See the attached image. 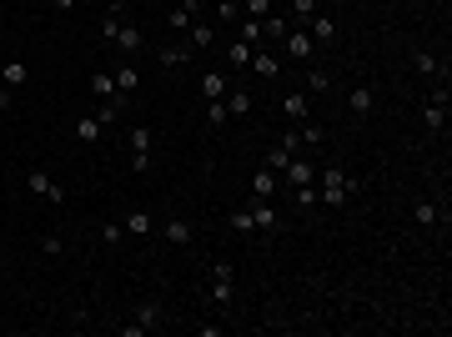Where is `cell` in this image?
I'll list each match as a JSON object with an SVG mask.
<instances>
[{"mask_svg":"<svg viewBox=\"0 0 452 337\" xmlns=\"http://www.w3.org/2000/svg\"><path fill=\"white\" fill-rule=\"evenodd\" d=\"M317 177H322V197H317L322 206H347V197H352L357 182L342 172V166H332V161H327V166H317Z\"/></svg>","mask_w":452,"mask_h":337,"instance_id":"obj_1","label":"cell"},{"mask_svg":"<svg viewBox=\"0 0 452 337\" xmlns=\"http://www.w3.org/2000/svg\"><path fill=\"white\" fill-rule=\"evenodd\" d=\"M211 297L216 302H232L237 297V272H232V262H216L211 267Z\"/></svg>","mask_w":452,"mask_h":337,"instance_id":"obj_2","label":"cell"},{"mask_svg":"<svg viewBox=\"0 0 452 337\" xmlns=\"http://www.w3.org/2000/svg\"><path fill=\"white\" fill-rule=\"evenodd\" d=\"M131 172H151V126H131Z\"/></svg>","mask_w":452,"mask_h":337,"instance_id":"obj_3","label":"cell"},{"mask_svg":"<svg viewBox=\"0 0 452 337\" xmlns=\"http://www.w3.org/2000/svg\"><path fill=\"white\" fill-rule=\"evenodd\" d=\"M281 177H287V187L297 192V187H317V161H287V166H281Z\"/></svg>","mask_w":452,"mask_h":337,"instance_id":"obj_4","label":"cell"},{"mask_svg":"<svg viewBox=\"0 0 452 337\" xmlns=\"http://www.w3.org/2000/svg\"><path fill=\"white\" fill-rule=\"evenodd\" d=\"M126 111H131V96H126V91H116V96H106V101L96 106V121H101V126H111V121H121Z\"/></svg>","mask_w":452,"mask_h":337,"instance_id":"obj_5","label":"cell"},{"mask_svg":"<svg viewBox=\"0 0 452 337\" xmlns=\"http://www.w3.org/2000/svg\"><path fill=\"white\" fill-rule=\"evenodd\" d=\"M26 187H30L35 197H45V201H66V187L55 182V177H45V172H30V177H26Z\"/></svg>","mask_w":452,"mask_h":337,"instance_id":"obj_6","label":"cell"},{"mask_svg":"<svg viewBox=\"0 0 452 337\" xmlns=\"http://www.w3.org/2000/svg\"><path fill=\"white\" fill-rule=\"evenodd\" d=\"M111 45L116 50H126V55H136L141 45H146V35H141V26H131V21H121V31L111 35Z\"/></svg>","mask_w":452,"mask_h":337,"instance_id":"obj_7","label":"cell"},{"mask_svg":"<svg viewBox=\"0 0 452 337\" xmlns=\"http://www.w3.org/2000/svg\"><path fill=\"white\" fill-rule=\"evenodd\" d=\"M281 40H287V55H292V61H312V50H317V40H312L307 31H287Z\"/></svg>","mask_w":452,"mask_h":337,"instance_id":"obj_8","label":"cell"},{"mask_svg":"<svg viewBox=\"0 0 452 337\" xmlns=\"http://www.w3.org/2000/svg\"><path fill=\"white\" fill-rule=\"evenodd\" d=\"M412 66H417V76H427V81H447V71L437 66V55L422 50V45H412Z\"/></svg>","mask_w":452,"mask_h":337,"instance_id":"obj_9","label":"cell"},{"mask_svg":"<svg viewBox=\"0 0 452 337\" xmlns=\"http://www.w3.org/2000/svg\"><path fill=\"white\" fill-rule=\"evenodd\" d=\"M276 197V172L271 166H256V177H252V201H271Z\"/></svg>","mask_w":452,"mask_h":337,"instance_id":"obj_10","label":"cell"},{"mask_svg":"<svg viewBox=\"0 0 452 337\" xmlns=\"http://www.w3.org/2000/svg\"><path fill=\"white\" fill-rule=\"evenodd\" d=\"M221 101H226V116H252V106H256L247 86H237V91H226Z\"/></svg>","mask_w":452,"mask_h":337,"instance_id":"obj_11","label":"cell"},{"mask_svg":"<svg viewBox=\"0 0 452 337\" xmlns=\"http://www.w3.org/2000/svg\"><path fill=\"white\" fill-rule=\"evenodd\" d=\"M161 237L171 242V247H186V242H191L196 232H191V221H186V216H171V221H166V227H161Z\"/></svg>","mask_w":452,"mask_h":337,"instance_id":"obj_12","label":"cell"},{"mask_svg":"<svg viewBox=\"0 0 452 337\" xmlns=\"http://www.w3.org/2000/svg\"><path fill=\"white\" fill-rule=\"evenodd\" d=\"M422 126H427V131H442V126H447V101H442V96H432V101H427Z\"/></svg>","mask_w":452,"mask_h":337,"instance_id":"obj_13","label":"cell"},{"mask_svg":"<svg viewBox=\"0 0 452 337\" xmlns=\"http://www.w3.org/2000/svg\"><path fill=\"white\" fill-rule=\"evenodd\" d=\"M347 106L357 111V116H372V111H377V91H372V86H357V91L347 96Z\"/></svg>","mask_w":452,"mask_h":337,"instance_id":"obj_14","label":"cell"},{"mask_svg":"<svg viewBox=\"0 0 452 337\" xmlns=\"http://www.w3.org/2000/svg\"><path fill=\"white\" fill-rule=\"evenodd\" d=\"M307 26H312V31H307L312 40H322V45H327V40H337V21H332V16H322V11H317Z\"/></svg>","mask_w":452,"mask_h":337,"instance_id":"obj_15","label":"cell"},{"mask_svg":"<svg viewBox=\"0 0 452 337\" xmlns=\"http://www.w3.org/2000/svg\"><path fill=\"white\" fill-rule=\"evenodd\" d=\"M161 317H166V312H161V302H141V307H136V327H141V332H156V327H161Z\"/></svg>","mask_w":452,"mask_h":337,"instance_id":"obj_16","label":"cell"},{"mask_svg":"<svg viewBox=\"0 0 452 337\" xmlns=\"http://www.w3.org/2000/svg\"><path fill=\"white\" fill-rule=\"evenodd\" d=\"M126 232H131V237H151V232H156V221H151L146 206H136V211L126 216Z\"/></svg>","mask_w":452,"mask_h":337,"instance_id":"obj_17","label":"cell"},{"mask_svg":"<svg viewBox=\"0 0 452 337\" xmlns=\"http://www.w3.org/2000/svg\"><path fill=\"white\" fill-rule=\"evenodd\" d=\"M196 11H201V0H181V6L171 11V31H191V21H196Z\"/></svg>","mask_w":452,"mask_h":337,"instance_id":"obj_18","label":"cell"},{"mask_svg":"<svg viewBox=\"0 0 452 337\" xmlns=\"http://www.w3.org/2000/svg\"><path fill=\"white\" fill-rule=\"evenodd\" d=\"M226 91H232V86H226L221 71H206V76H201V96H206V101H221Z\"/></svg>","mask_w":452,"mask_h":337,"instance_id":"obj_19","label":"cell"},{"mask_svg":"<svg viewBox=\"0 0 452 337\" xmlns=\"http://www.w3.org/2000/svg\"><path fill=\"white\" fill-rule=\"evenodd\" d=\"M281 111H287V121H307V91L281 96Z\"/></svg>","mask_w":452,"mask_h":337,"instance_id":"obj_20","label":"cell"},{"mask_svg":"<svg viewBox=\"0 0 452 337\" xmlns=\"http://www.w3.org/2000/svg\"><path fill=\"white\" fill-rule=\"evenodd\" d=\"M101 136H106V126H101L96 116H86V121H76V141H81V146H96Z\"/></svg>","mask_w":452,"mask_h":337,"instance_id":"obj_21","label":"cell"},{"mask_svg":"<svg viewBox=\"0 0 452 337\" xmlns=\"http://www.w3.org/2000/svg\"><path fill=\"white\" fill-rule=\"evenodd\" d=\"M252 71H256V76H266V81H271V76H276V71H281V61H276V55H271V50H252Z\"/></svg>","mask_w":452,"mask_h":337,"instance_id":"obj_22","label":"cell"},{"mask_svg":"<svg viewBox=\"0 0 452 337\" xmlns=\"http://www.w3.org/2000/svg\"><path fill=\"white\" fill-rule=\"evenodd\" d=\"M26 81H30V71H26L21 61H6V66H0V86L16 91V86H26Z\"/></svg>","mask_w":452,"mask_h":337,"instance_id":"obj_23","label":"cell"},{"mask_svg":"<svg viewBox=\"0 0 452 337\" xmlns=\"http://www.w3.org/2000/svg\"><path fill=\"white\" fill-rule=\"evenodd\" d=\"M252 50H256L252 40H232V50H226V61H232L237 71H247V66H252Z\"/></svg>","mask_w":452,"mask_h":337,"instance_id":"obj_24","label":"cell"},{"mask_svg":"<svg viewBox=\"0 0 452 337\" xmlns=\"http://www.w3.org/2000/svg\"><path fill=\"white\" fill-rule=\"evenodd\" d=\"M186 40H191V50H206V45L216 40V31H211L206 21H191V31H186Z\"/></svg>","mask_w":452,"mask_h":337,"instance_id":"obj_25","label":"cell"},{"mask_svg":"<svg viewBox=\"0 0 452 337\" xmlns=\"http://www.w3.org/2000/svg\"><path fill=\"white\" fill-rule=\"evenodd\" d=\"M156 61H161V66H181V61H191V40H186V45H161Z\"/></svg>","mask_w":452,"mask_h":337,"instance_id":"obj_26","label":"cell"},{"mask_svg":"<svg viewBox=\"0 0 452 337\" xmlns=\"http://www.w3.org/2000/svg\"><path fill=\"white\" fill-rule=\"evenodd\" d=\"M412 216H417V227H437V201L417 197V201H412Z\"/></svg>","mask_w":452,"mask_h":337,"instance_id":"obj_27","label":"cell"},{"mask_svg":"<svg viewBox=\"0 0 452 337\" xmlns=\"http://www.w3.org/2000/svg\"><path fill=\"white\" fill-rule=\"evenodd\" d=\"M252 221H256V232L276 227V211H271V201H252Z\"/></svg>","mask_w":452,"mask_h":337,"instance_id":"obj_28","label":"cell"},{"mask_svg":"<svg viewBox=\"0 0 452 337\" xmlns=\"http://www.w3.org/2000/svg\"><path fill=\"white\" fill-rule=\"evenodd\" d=\"M226 121H232V116H226V101H206V126H211V131H221Z\"/></svg>","mask_w":452,"mask_h":337,"instance_id":"obj_29","label":"cell"},{"mask_svg":"<svg viewBox=\"0 0 452 337\" xmlns=\"http://www.w3.org/2000/svg\"><path fill=\"white\" fill-rule=\"evenodd\" d=\"M91 91H96L101 101H106V96H116V76H111V71H96V76H91Z\"/></svg>","mask_w":452,"mask_h":337,"instance_id":"obj_30","label":"cell"},{"mask_svg":"<svg viewBox=\"0 0 452 337\" xmlns=\"http://www.w3.org/2000/svg\"><path fill=\"white\" fill-rule=\"evenodd\" d=\"M136 86H141V71H136V66H121V71H116V91H126V96H131Z\"/></svg>","mask_w":452,"mask_h":337,"instance_id":"obj_31","label":"cell"},{"mask_svg":"<svg viewBox=\"0 0 452 337\" xmlns=\"http://www.w3.org/2000/svg\"><path fill=\"white\" fill-rule=\"evenodd\" d=\"M307 91H312V96H327V91H332V76L312 66V71H307Z\"/></svg>","mask_w":452,"mask_h":337,"instance_id":"obj_32","label":"cell"},{"mask_svg":"<svg viewBox=\"0 0 452 337\" xmlns=\"http://www.w3.org/2000/svg\"><path fill=\"white\" fill-rule=\"evenodd\" d=\"M297 146H302V131H297V126H287V131L276 136V151H287V156H297Z\"/></svg>","mask_w":452,"mask_h":337,"instance_id":"obj_33","label":"cell"},{"mask_svg":"<svg viewBox=\"0 0 452 337\" xmlns=\"http://www.w3.org/2000/svg\"><path fill=\"white\" fill-rule=\"evenodd\" d=\"M297 131H302V146H322V141H327V126H312V121H302Z\"/></svg>","mask_w":452,"mask_h":337,"instance_id":"obj_34","label":"cell"},{"mask_svg":"<svg viewBox=\"0 0 452 337\" xmlns=\"http://www.w3.org/2000/svg\"><path fill=\"white\" fill-rule=\"evenodd\" d=\"M232 232H256V221H252V206H242V211H232Z\"/></svg>","mask_w":452,"mask_h":337,"instance_id":"obj_35","label":"cell"},{"mask_svg":"<svg viewBox=\"0 0 452 337\" xmlns=\"http://www.w3.org/2000/svg\"><path fill=\"white\" fill-rule=\"evenodd\" d=\"M287 31H292V26L281 21V16H266V21H261V35H271V40H281V35H287Z\"/></svg>","mask_w":452,"mask_h":337,"instance_id":"obj_36","label":"cell"},{"mask_svg":"<svg viewBox=\"0 0 452 337\" xmlns=\"http://www.w3.org/2000/svg\"><path fill=\"white\" fill-rule=\"evenodd\" d=\"M237 40H252V45H256V40H261V21H256V16H242V35H237Z\"/></svg>","mask_w":452,"mask_h":337,"instance_id":"obj_37","label":"cell"},{"mask_svg":"<svg viewBox=\"0 0 452 337\" xmlns=\"http://www.w3.org/2000/svg\"><path fill=\"white\" fill-rule=\"evenodd\" d=\"M216 21H242V11H237V0H216Z\"/></svg>","mask_w":452,"mask_h":337,"instance_id":"obj_38","label":"cell"},{"mask_svg":"<svg viewBox=\"0 0 452 337\" xmlns=\"http://www.w3.org/2000/svg\"><path fill=\"white\" fill-rule=\"evenodd\" d=\"M271 6H276V0H247V16H256V21H266V16H271Z\"/></svg>","mask_w":452,"mask_h":337,"instance_id":"obj_39","label":"cell"},{"mask_svg":"<svg viewBox=\"0 0 452 337\" xmlns=\"http://www.w3.org/2000/svg\"><path fill=\"white\" fill-rule=\"evenodd\" d=\"M292 16H297V21H312V16H317V0H292Z\"/></svg>","mask_w":452,"mask_h":337,"instance_id":"obj_40","label":"cell"},{"mask_svg":"<svg viewBox=\"0 0 452 337\" xmlns=\"http://www.w3.org/2000/svg\"><path fill=\"white\" fill-rule=\"evenodd\" d=\"M40 252H45V257H61L66 242H61V237H40Z\"/></svg>","mask_w":452,"mask_h":337,"instance_id":"obj_41","label":"cell"},{"mask_svg":"<svg viewBox=\"0 0 452 337\" xmlns=\"http://www.w3.org/2000/svg\"><path fill=\"white\" fill-rule=\"evenodd\" d=\"M292 201H297V206H312V201H317V187H297Z\"/></svg>","mask_w":452,"mask_h":337,"instance_id":"obj_42","label":"cell"},{"mask_svg":"<svg viewBox=\"0 0 452 337\" xmlns=\"http://www.w3.org/2000/svg\"><path fill=\"white\" fill-rule=\"evenodd\" d=\"M121 232H126L121 221H106V227H101V237H106V242H121Z\"/></svg>","mask_w":452,"mask_h":337,"instance_id":"obj_43","label":"cell"},{"mask_svg":"<svg viewBox=\"0 0 452 337\" xmlns=\"http://www.w3.org/2000/svg\"><path fill=\"white\" fill-rule=\"evenodd\" d=\"M11 106H16V91H11V86H0V116H6Z\"/></svg>","mask_w":452,"mask_h":337,"instance_id":"obj_44","label":"cell"},{"mask_svg":"<svg viewBox=\"0 0 452 337\" xmlns=\"http://www.w3.org/2000/svg\"><path fill=\"white\" fill-rule=\"evenodd\" d=\"M50 6L61 11V16H66V11H76V0H50Z\"/></svg>","mask_w":452,"mask_h":337,"instance_id":"obj_45","label":"cell"},{"mask_svg":"<svg viewBox=\"0 0 452 337\" xmlns=\"http://www.w3.org/2000/svg\"><path fill=\"white\" fill-rule=\"evenodd\" d=\"M0 66H6V61H0Z\"/></svg>","mask_w":452,"mask_h":337,"instance_id":"obj_46","label":"cell"}]
</instances>
